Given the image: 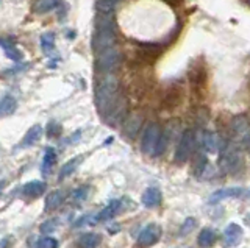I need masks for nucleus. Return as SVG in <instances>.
I'll use <instances>...</instances> for the list:
<instances>
[{"label": "nucleus", "mask_w": 250, "mask_h": 248, "mask_svg": "<svg viewBox=\"0 0 250 248\" xmlns=\"http://www.w3.org/2000/svg\"><path fill=\"white\" fill-rule=\"evenodd\" d=\"M122 97L119 92V80L114 73H105L96 86V106L105 119L116 108Z\"/></svg>", "instance_id": "nucleus-1"}, {"label": "nucleus", "mask_w": 250, "mask_h": 248, "mask_svg": "<svg viewBox=\"0 0 250 248\" xmlns=\"http://www.w3.org/2000/svg\"><path fill=\"white\" fill-rule=\"evenodd\" d=\"M116 24L111 16H103L100 15L96 24V34H94L92 45L96 53H102L108 49L116 47Z\"/></svg>", "instance_id": "nucleus-2"}, {"label": "nucleus", "mask_w": 250, "mask_h": 248, "mask_svg": "<svg viewBox=\"0 0 250 248\" xmlns=\"http://www.w3.org/2000/svg\"><path fill=\"white\" fill-rule=\"evenodd\" d=\"M194 146H195V133L191 128H188L181 133L180 139H178L177 148H175V153H174V161L177 164L186 162L192 155Z\"/></svg>", "instance_id": "nucleus-3"}, {"label": "nucleus", "mask_w": 250, "mask_h": 248, "mask_svg": "<svg viewBox=\"0 0 250 248\" xmlns=\"http://www.w3.org/2000/svg\"><path fill=\"white\" fill-rule=\"evenodd\" d=\"M161 134L163 133H161V128H160L158 123H155V122L147 123L146 128H144L143 137H141V150H143V153L157 155Z\"/></svg>", "instance_id": "nucleus-4"}, {"label": "nucleus", "mask_w": 250, "mask_h": 248, "mask_svg": "<svg viewBox=\"0 0 250 248\" xmlns=\"http://www.w3.org/2000/svg\"><path fill=\"white\" fill-rule=\"evenodd\" d=\"M120 63H122V55H120V52L116 49V47L108 49L97 55V69L102 75L114 73L118 71V67L120 66Z\"/></svg>", "instance_id": "nucleus-5"}, {"label": "nucleus", "mask_w": 250, "mask_h": 248, "mask_svg": "<svg viewBox=\"0 0 250 248\" xmlns=\"http://www.w3.org/2000/svg\"><path fill=\"white\" fill-rule=\"evenodd\" d=\"M222 151H224L221 156L222 170H225L227 174H238V172L242 169V156L239 153L238 147L227 146Z\"/></svg>", "instance_id": "nucleus-6"}, {"label": "nucleus", "mask_w": 250, "mask_h": 248, "mask_svg": "<svg viewBox=\"0 0 250 248\" xmlns=\"http://www.w3.org/2000/svg\"><path fill=\"white\" fill-rule=\"evenodd\" d=\"M161 234H163V230H161L160 225H157V223L147 225L146 228L139 233V236L136 239V245L141 247V248L152 247V245H155L160 240Z\"/></svg>", "instance_id": "nucleus-7"}, {"label": "nucleus", "mask_w": 250, "mask_h": 248, "mask_svg": "<svg viewBox=\"0 0 250 248\" xmlns=\"http://www.w3.org/2000/svg\"><path fill=\"white\" fill-rule=\"evenodd\" d=\"M233 133H235V137H238L239 141H244L246 146H249V137H250V128H249V122L246 117H235L233 119Z\"/></svg>", "instance_id": "nucleus-8"}, {"label": "nucleus", "mask_w": 250, "mask_h": 248, "mask_svg": "<svg viewBox=\"0 0 250 248\" xmlns=\"http://www.w3.org/2000/svg\"><path fill=\"white\" fill-rule=\"evenodd\" d=\"M242 194H244V189H242V188H225V189H218L216 192H213L208 202L214 204V203L224 202V200H227V198L241 197Z\"/></svg>", "instance_id": "nucleus-9"}, {"label": "nucleus", "mask_w": 250, "mask_h": 248, "mask_svg": "<svg viewBox=\"0 0 250 248\" xmlns=\"http://www.w3.org/2000/svg\"><path fill=\"white\" fill-rule=\"evenodd\" d=\"M141 202L148 209L157 208L163 202V194H161V190L158 188H148L144 190L143 197H141Z\"/></svg>", "instance_id": "nucleus-10"}, {"label": "nucleus", "mask_w": 250, "mask_h": 248, "mask_svg": "<svg viewBox=\"0 0 250 248\" xmlns=\"http://www.w3.org/2000/svg\"><path fill=\"white\" fill-rule=\"evenodd\" d=\"M202 147L208 153H218L221 148V139L214 131H204L202 133Z\"/></svg>", "instance_id": "nucleus-11"}, {"label": "nucleus", "mask_w": 250, "mask_h": 248, "mask_svg": "<svg viewBox=\"0 0 250 248\" xmlns=\"http://www.w3.org/2000/svg\"><path fill=\"white\" fill-rule=\"evenodd\" d=\"M120 206H122V202H120V200H111V202L99 212L94 220H96V222H105V220L113 219L114 216L118 214V211L120 209Z\"/></svg>", "instance_id": "nucleus-12"}, {"label": "nucleus", "mask_w": 250, "mask_h": 248, "mask_svg": "<svg viewBox=\"0 0 250 248\" xmlns=\"http://www.w3.org/2000/svg\"><path fill=\"white\" fill-rule=\"evenodd\" d=\"M141 125H143V117L138 116V114L130 116L124 122V133H125V136H128L130 139H133V137L138 134Z\"/></svg>", "instance_id": "nucleus-13"}, {"label": "nucleus", "mask_w": 250, "mask_h": 248, "mask_svg": "<svg viewBox=\"0 0 250 248\" xmlns=\"http://www.w3.org/2000/svg\"><path fill=\"white\" fill-rule=\"evenodd\" d=\"M41 136H43V127L41 125H33L29 131L25 133V136L22 137V141L21 144H19V147H31V146H35V144L41 139Z\"/></svg>", "instance_id": "nucleus-14"}, {"label": "nucleus", "mask_w": 250, "mask_h": 248, "mask_svg": "<svg viewBox=\"0 0 250 248\" xmlns=\"http://www.w3.org/2000/svg\"><path fill=\"white\" fill-rule=\"evenodd\" d=\"M44 192H45V183L44 181H38V180L27 183V184H24V188H22V194L25 197H29V198L41 197Z\"/></svg>", "instance_id": "nucleus-15"}, {"label": "nucleus", "mask_w": 250, "mask_h": 248, "mask_svg": "<svg viewBox=\"0 0 250 248\" xmlns=\"http://www.w3.org/2000/svg\"><path fill=\"white\" fill-rule=\"evenodd\" d=\"M64 202V194L61 190H53L50 192L49 195L45 197V211L47 212H52V211H57L59 206L63 204Z\"/></svg>", "instance_id": "nucleus-16"}, {"label": "nucleus", "mask_w": 250, "mask_h": 248, "mask_svg": "<svg viewBox=\"0 0 250 248\" xmlns=\"http://www.w3.org/2000/svg\"><path fill=\"white\" fill-rule=\"evenodd\" d=\"M224 237L228 245H236L242 237V228L238 223H230L224 231Z\"/></svg>", "instance_id": "nucleus-17"}, {"label": "nucleus", "mask_w": 250, "mask_h": 248, "mask_svg": "<svg viewBox=\"0 0 250 248\" xmlns=\"http://www.w3.org/2000/svg\"><path fill=\"white\" fill-rule=\"evenodd\" d=\"M2 49L5 50L6 57H8L11 61H21L22 59V53L21 50L17 49L15 41H13L11 38H3L2 39Z\"/></svg>", "instance_id": "nucleus-18"}, {"label": "nucleus", "mask_w": 250, "mask_h": 248, "mask_svg": "<svg viewBox=\"0 0 250 248\" xmlns=\"http://www.w3.org/2000/svg\"><path fill=\"white\" fill-rule=\"evenodd\" d=\"M100 244V236L97 233H86L82 234L77 240L78 248H97Z\"/></svg>", "instance_id": "nucleus-19"}, {"label": "nucleus", "mask_w": 250, "mask_h": 248, "mask_svg": "<svg viewBox=\"0 0 250 248\" xmlns=\"http://www.w3.org/2000/svg\"><path fill=\"white\" fill-rule=\"evenodd\" d=\"M181 88L178 86H172L169 88V91L164 95V106L166 108H175L181 102Z\"/></svg>", "instance_id": "nucleus-20"}, {"label": "nucleus", "mask_w": 250, "mask_h": 248, "mask_svg": "<svg viewBox=\"0 0 250 248\" xmlns=\"http://www.w3.org/2000/svg\"><path fill=\"white\" fill-rule=\"evenodd\" d=\"M189 80H191V85L194 88H202L205 85L206 80V71L204 69V66L197 64L191 72H189Z\"/></svg>", "instance_id": "nucleus-21"}, {"label": "nucleus", "mask_w": 250, "mask_h": 248, "mask_svg": "<svg viewBox=\"0 0 250 248\" xmlns=\"http://www.w3.org/2000/svg\"><path fill=\"white\" fill-rule=\"evenodd\" d=\"M30 248H58L57 239H53L50 236L45 237H30L29 240Z\"/></svg>", "instance_id": "nucleus-22"}, {"label": "nucleus", "mask_w": 250, "mask_h": 248, "mask_svg": "<svg viewBox=\"0 0 250 248\" xmlns=\"http://www.w3.org/2000/svg\"><path fill=\"white\" fill-rule=\"evenodd\" d=\"M216 239H218V237H216V233L211 228H204L199 234L197 244L202 248H209V247H213L216 244Z\"/></svg>", "instance_id": "nucleus-23"}, {"label": "nucleus", "mask_w": 250, "mask_h": 248, "mask_svg": "<svg viewBox=\"0 0 250 248\" xmlns=\"http://www.w3.org/2000/svg\"><path fill=\"white\" fill-rule=\"evenodd\" d=\"M17 109V100L13 97V95H3L2 102H0V111H2V116H11Z\"/></svg>", "instance_id": "nucleus-24"}, {"label": "nucleus", "mask_w": 250, "mask_h": 248, "mask_svg": "<svg viewBox=\"0 0 250 248\" xmlns=\"http://www.w3.org/2000/svg\"><path fill=\"white\" fill-rule=\"evenodd\" d=\"M57 162V151L53 147H47L45 148V153H44V158H43V172H50L52 167L55 165Z\"/></svg>", "instance_id": "nucleus-25"}, {"label": "nucleus", "mask_w": 250, "mask_h": 248, "mask_svg": "<svg viewBox=\"0 0 250 248\" xmlns=\"http://www.w3.org/2000/svg\"><path fill=\"white\" fill-rule=\"evenodd\" d=\"M57 6H59V0H38L35 3V11L39 15H44V13L53 11Z\"/></svg>", "instance_id": "nucleus-26"}, {"label": "nucleus", "mask_w": 250, "mask_h": 248, "mask_svg": "<svg viewBox=\"0 0 250 248\" xmlns=\"http://www.w3.org/2000/svg\"><path fill=\"white\" fill-rule=\"evenodd\" d=\"M80 161H82V158L75 156V158H72V160L67 161L66 164H63L61 170H59V180H63V178H66V176H69L71 174H74V170L78 167Z\"/></svg>", "instance_id": "nucleus-27"}, {"label": "nucleus", "mask_w": 250, "mask_h": 248, "mask_svg": "<svg viewBox=\"0 0 250 248\" xmlns=\"http://www.w3.org/2000/svg\"><path fill=\"white\" fill-rule=\"evenodd\" d=\"M116 3L118 2H114V0H97V11L100 13V15H103V16H111L114 10H116Z\"/></svg>", "instance_id": "nucleus-28"}, {"label": "nucleus", "mask_w": 250, "mask_h": 248, "mask_svg": "<svg viewBox=\"0 0 250 248\" xmlns=\"http://www.w3.org/2000/svg\"><path fill=\"white\" fill-rule=\"evenodd\" d=\"M41 47H43V50L44 53H52L53 49H55V36L50 33V34H44V36L41 38Z\"/></svg>", "instance_id": "nucleus-29"}, {"label": "nucleus", "mask_w": 250, "mask_h": 248, "mask_svg": "<svg viewBox=\"0 0 250 248\" xmlns=\"http://www.w3.org/2000/svg\"><path fill=\"white\" fill-rule=\"evenodd\" d=\"M58 225H59V220L55 219V217H52V219L45 220V222L41 223V233H43V234H47V236H49V234H52L53 231H57Z\"/></svg>", "instance_id": "nucleus-30"}, {"label": "nucleus", "mask_w": 250, "mask_h": 248, "mask_svg": "<svg viewBox=\"0 0 250 248\" xmlns=\"http://www.w3.org/2000/svg\"><path fill=\"white\" fill-rule=\"evenodd\" d=\"M195 225H197V222H195V219H192V217H188L185 222H183V225H181V228H180V234H189L191 233L194 228H195Z\"/></svg>", "instance_id": "nucleus-31"}, {"label": "nucleus", "mask_w": 250, "mask_h": 248, "mask_svg": "<svg viewBox=\"0 0 250 248\" xmlns=\"http://www.w3.org/2000/svg\"><path fill=\"white\" fill-rule=\"evenodd\" d=\"M88 194H89V188H86V186H83V188H78L75 192L72 194V198L75 200V202H83V200L88 198Z\"/></svg>", "instance_id": "nucleus-32"}, {"label": "nucleus", "mask_w": 250, "mask_h": 248, "mask_svg": "<svg viewBox=\"0 0 250 248\" xmlns=\"http://www.w3.org/2000/svg\"><path fill=\"white\" fill-rule=\"evenodd\" d=\"M59 133H61V127H59L57 122H50L49 125H47V136L49 137H57Z\"/></svg>", "instance_id": "nucleus-33"}, {"label": "nucleus", "mask_w": 250, "mask_h": 248, "mask_svg": "<svg viewBox=\"0 0 250 248\" xmlns=\"http://www.w3.org/2000/svg\"><path fill=\"white\" fill-rule=\"evenodd\" d=\"M164 2H167L169 5H172V6H174V5H177V3H180V2H181V0H164Z\"/></svg>", "instance_id": "nucleus-34"}, {"label": "nucleus", "mask_w": 250, "mask_h": 248, "mask_svg": "<svg viewBox=\"0 0 250 248\" xmlns=\"http://www.w3.org/2000/svg\"><path fill=\"white\" fill-rule=\"evenodd\" d=\"M246 198L249 200V202H250V189H249V190L246 192Z\"/></svg>", "instance_id": "nucleus-35"}, {"label": "nucleus", "mask_w": 250, "mask_h": 248, "mask_svg": "<svg viewBox=\"0 0 250 248\" xmlns=\"http://www.w3.org/2000/svg\"><path fill=\"white\" fill-rule=\"evenodd\" d=\"M247 5H250V0H249V2H247Z\"/></svg>", "instance_id": "nucleus-36"}, {"label": "nucleus", "mask_w": 250, "mask_h": 248, "mask_svg": "<svg viewBox=\"0 0 250 248\" xmlns=\"http://www.w3.org/2000/svg\"><path fill=\"white\" fill-rule=\"evenodd\" d=\"M114 2H119V0H114Z\"/></svg>", "instance_id": "nucleus-37"}]
</instances>
